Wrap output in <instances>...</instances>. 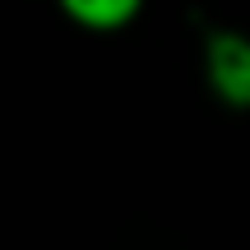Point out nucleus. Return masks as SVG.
<instances>
[{
	"mask_svg": "<svg viewBox=\"0 0 250 250\" xmlns=\"http://www.w3.org/2000/svg\"><path fill=\"white\" fill-rule=\"evenodd\" d=\"M208 74L213 88L232 107H250V42L236 33H218L208 42Z\"/></svg>",
	"mask_w": 250,
	"mask_h": 250,
	"instance_id": "f257e3e1",
	"label": "nucleus"
},
{
	"mask_svg": "<svg viewBox=\"0 0 250 250\" xmlns=\"http://www.w3.org/2000/svg\"><path fill=\"white\" fill-rule=\"evenodd\" d=\"M144 0H61V9L83 28H98V33H111V28H125L134 14H139Z\"/></svg>",
	"mask_w": 250,
	"mask_h": 250,
	"instance_id": "f03ea898",
	"label": "nucleus"
}]
</instances>
